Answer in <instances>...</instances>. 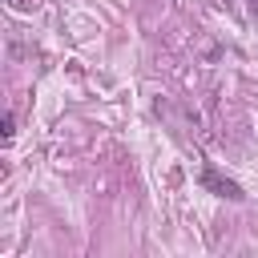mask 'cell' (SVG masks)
Returning <instances> with one entry per match:
<instances>
[{"label": "cell", "mask_w": 258, "mask_h": 258, "mask_svg": "<svg viewBox=\"0 0 258 258\" xmlns=\"http://www.w3.org/2000/svg\"><path fill=\"white\" fill-rule=\"evenodd\" d=\"M198 181H202V185H206L210 194H218V198H226V202H242V198H246V194H242V185H238V181H230V177H222V173H218L214 165H206Z\"/></svg>", "instance_id": "cell-1"}, {"label": "cell", "mask_w": 258, "mask_h": 258, "mask_svg": "<svg viewBox=\"0 0 258 258\" xmlns=\"http://www.w3.org/2000/svg\"><path fill=\"white\" fill-rule=\"evenodd\" d=\"M8 8H16V12H32L36 0H8Z\"/></svg>", "instance_id": "cell-2"}, {"label": "cell", "mask_w": 258, "mask_h": 258, "mask_svg": "<svg viewBox=\"0 0 258 258\" xmlns=\"http://www.w3.org/2000/svg\"><path fill=\"white\" fill-rule=\"evenodd\" d=\"M0 129H4V137H12V133H16V117H12V113H8V117H4V125H0Z\"/></svg>", "instance_id": "cell-3"}]
</instances>
